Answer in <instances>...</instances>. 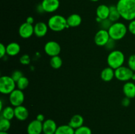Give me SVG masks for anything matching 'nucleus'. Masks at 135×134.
<instances>
[{"label": "nucleus", "mask_w": 135, "mask_h": 134, "mask_svg": "<svg viewBox=\"0 0 135 134\" xmlns=\"http://www.w3.org/2000/svg\"><path fill=\"white\" fill-rule=\"evenodd\" d=\"M0 134H9L7 131H0Z\"/></svg>", "instance_id": "obj_40"}, {"label": "nucleus", "mask_w": 135, "mask_h": 134, "mask_svg": "<svg viewBox=\"0 0 135 134\" xmlns=\"http://www.w3.org/2000/svg\"><path fill=\"white\" fill-rule=\"evenodd\" d=\"M128 31L133 35H135V19L130 21L127 26Z\"/></svg>", "instance_id": "obj_34"}, {"label": "nucleus", "mask_w": 135, "mask_h": 134, "mask_svg": "<svg viewBox=\"0 0 135 134\" xmlns=\"http://www.w3.org/2000/svg\"><path fill=\"white\" fill-rule=\"evenodd\" d=\"M116 42H117V41H115V40H114V39L110 38V39H109V41L107 42V43L105 44V45L104 46V47L105 48V49L108 50V51H113V50H115L114 49H115V47Z\"/></svg>", "instance_id": "obj_30"}, {"label": "nucleus", "mask_w": 135, "mask_h": 134, "mask_svg": "<svg viewBox=\"0 0 135 134\" xmlns=\"http://www.w3.org/2000/svg\"><path fill=\"white\" fill-rule=\"evenodd\" d=\"M17 84V89H19L21 90H25V89L28 87L29 85V80L25 76H22L21 78H20L18 81L16 82Z\"/></svg>", "instance_id": "obj_26"}, {"label": "nucleus", "mask_w": 135, "mask_h": 134, "mask_svg": "<svg viewBox=\"0 0 135 134\" xmlns=\"http://www.w3.org/2000/svg\"><path fill=\"white\" fill-rule=\"evenodd\" d=\"M44 49V52L46 53V55L51 57L59 55L61 51V48L59 43L53 40L47 42L45 44Z\"/></svg>", "instance_id": "obj_8"}, {"label": "nucleus", "mask_w": 135, "mask_h": 134, "mask_svg": "<svg viewBox=\"0 0 135 134\" xmlns=\"http://www.w3.org/2000/svg\"><path fill=\"white\" fill-rule=\"evenodd\" d=\"M30 57L28 55H23L20 58V63L23 65H28L30 63Z\"/></svg>", "instance_id": "obj_33"}, {"label": "nucleus", "mask_w": 135, "mask_h": 134, "mask_svg": "<svg viewBox=\"0 0 135 134\" xmlns=\"http://www.w3.org/2000/svg\"><path fill=\"white\" fill-rule=\"evenodd\" d=\"M132 80H133V81H135V72L134 74H133V77H132V79H131Z\"/></svg>", "instance_id": "obj_41"}, {"label": "nucleus", "mask_w": 135, "mask_h": 134, "mask_svg": "<svg viewBox=\"0 0 135 134\" xmlns=\"http://www.w3.org/2000/svg\"><path fill=\"white\" fill-rule=\"evenodd\" d=\"M1 118L11 120L15 118V108L11 106H7L1 110Z\"/></svg>", "instance_id": "obj_22"}, {"label": "nucleus", "mask_w": 135, "mask_h": 134, "mask_svg": "<svg viewBox=\"0 0 135 134\" xmlns=\"http://www.w3.org/2000/svg\"><path fill=\"white\" fill-rule=\"evenodd\" d=\"M75 134H92V131L89 127L83 125L81 127L75 130Z\"/></svg>", "instance_id": "obj_28"}, {"label": "nucleus", "mask_w": 135, "mask_h": 134, "mask_svg": "<svg viewBox=\"0 0 135 134\" xmlns=\"http://www.w3.org/2000/svg\"><path fill=\"white\" fill-rule=\"evenodd\" d=\"M89 1H92V2H97V1H98L99 0H89Z\"/></svg>", "instance_id": "obj_42"}, {"label": "nucleus", "mask_w": 135, "mask_h": 134, "mask_svg": "<svg viewBox=\"0 0 135 134\" xmlns=\"http://www.w3.org/2000/svg\"><path fill=\"white\" fill-rule=\"evenodd\" d=\"M131 104V99L128 98V97H125L121 101V105L125 107H127L130 105Z\"/></svg>", "instance_id": "obj_36"}, {"label": "nucleus", "mask_w": 135, "mask_h": 134, "mask_svg": "<svg viewBox=\"0 0 135 134\" xmlns=\"http://www.w3.org/2000/svg\"><path fill=\"white\" fill-rule=\"evenodd\" d=\"M67 24L69 27L76 28L80 26L82 23V18L79 14L73 13L67 18Z\"/></svg>", "instance_id": "obj_19"}, {"label": "nucleus", "mask_w": 135, "mask_h": 134, "mask_svg": "<svg viewBox=\"0 0 135 134\" xmlns=\"http://www.w3.org/2000/svg\"><path fill=\"white\" fill-rule=\"evenodd\" d=\"M23 76H24L23 74H22V72H21V70H15L14 72L12 73L11 76L12 78H13V80L17 82V81H18L20 78H21Z\"/></svg>", "instance_id": "obj_32"}, {"label": "nucleus", "mask_w": 135, "mask_h": 134, "mask_svg": "<svg viewBox=\"0 0 135 134\" xmlns=\"http://www.w3.org/2000/svg\"><path fill=\"white\" fill-rule=\"evenodd\" d=\"M123 91L125 97L129 99L135 97V84L132 81H127L123 86Z\"/></svg>", "instance_id": "obj_16"}, {"label": "nucleus", "mask_w": 135, "mask_h": 134, "mask_svg": "<svg viewBox=\"0 0 135 134\" xmlns=\"http://www.w3.org/2000/svg\"><path fill=\"white\" fill-rule=\"evenodd\" d=\"M84 120L81 115H80V114H75V115L71 117L68 124L71 127H73L74 130H76V129L83 126L84 125Z\"/></svg>", "instance_id": "obj_20"}, {"label": "nucleus", "mask_w": 135, "mask_h": 134, "mask_svg": "<svg viewBox=\"0 0 135 134\" xmlns=\"http://www.w3.org/2000/svg\"><path fill=\"white\" fill-rule=\"evenodd\" d=\"M7 55L6 46L3 43H0V57L1 59L4 58Z\"/></svg>", "instance_id": "obj_35"}, {"label": "nucleus", "mask_w": 135, "mask_h": 134, "mask_svg": "<svg viewBox=\"0 0 135 134\" xmlns=\"http://www.w3.org/2000/svg\"><path fill=\"white\" fill-rule=\"evenodd\" d=\"M100 78L105 82L111 81L115 78V70L111 67H105L100 73Z\"/></svg>", "instance_id": "obj_17"}, {"label": "nucleus", "mask_w": 135, "mask_h": 134, "mask_svg": "<svg viewBox=\"0 0 135 134\" xmlns=\"http://www.w3.org/2000/svg\"><path fill=\"white\" fill-rule=\"evenodd\" d=\"M49 29L55 32H59L68 28L69 26L67 24V18L61 14H54L51 16L47 21Z\"/></svg>", "instance_id": "obj_2"}, {"label": "nucleus", "mask_w": 135, "mask_h": 134, "mask_svg": "<svg viewBox=\"0 0 135 134\" xmlns=\"http://www.w3.org/2000/svg\"><path fill=\"white\" fill-rule=\"evenodd\" d=\"M26 131L28 134H42L43 133V123L36 119L28 124Z\"/></svg>", "instance_id": "obj_12"}, {"label": "nucleus", "mask_w": 135, "mask_h": 134, "mask_svg": "<svg viewBox=\"0 0 135 134\" xmlns=\"http://www.w3.org/2000/svg\"><path fill=\"white\" fill-rule=\"evenodd\" d=\"M116 7L123 19L129 22L135 19V0H118Z\"/></svg>", "instance_id": "obj_1"}, {"label": "nucleus", "mask_w": 135, "mask_h": 134, "mask_svg": "<svg viewBox=\"0 0 135 134\" xmlns=\"http://www.w3.org/2000/svg\"><path fill=\"white\" fill-rule=\"evenodd\" d=\"M109 39L110 36L108 30L100 29L95 34L94 43L96 45L104 47Z\"/></svg>", "instance_id": "obj_9"}, {"label": "nucleus", "mask_w": 135, "mask_h": 134, "mask_svg": "<svg viewBox=\"0 0 135 134\" xmlns=\"http://www.w3.org/2000/svg\"><path fill=\"white\" fill-rule=\"evenodd\" d=\"M7 55L9 56H14L21 51V46L17 42H11L6 45Z\"/></svg>", "instance_id": "obj_21"}, {"label": "nucleus", "mask_w": 135, "mask_h": 134, "mask_svg": "<svg viewBox=\"0 0 135 134\" xmlns=\"http://www.w3.org/2000/svg\"><path fill=\"white\" fill-rule=\"evenodd\" d=\"M55 134H75V130L69 124L58 126Z\"/></svg>", "instance_id": "obj_24"}, {"label": "nucleus", "mask_w": 135, "mask_h": 134, "mask_svg": "<svg viewBox=\"0 0 135 134\" xmlns=\"http://www.w3.org/2000/svg\"><path fill=\"white\" fill-rule=\"evenodd\" d=\"M9 100L11 105L14 107L22 105L25 101V94L23 91L16 88L9 95Z\"/></svg>", "instance_id": "obj_7"}, {"label": "nucleus", "mask_w": 135, "mask_h": 134, "mask_svg": "<svg viewBox=\"0 0 135 134\" xmlns=\"http://www.w3.org/2000/svg\"><path fill=\"white\" fill-rule=\"evenodd\" d=\"M110 38L115 41H119L125 38L128 32V28L123 22H113L108 30Z\"/></svg>", "instance_id": "obj_3"}, {"label": "nucleus", "mask_w": 135, "mask_h": 134, "mask_svg": "<svg viewBox=\"0 0 135 134\" xmlns=\"http://www.w3.org/2000/svg\"><path fill=\"white\" fill-rule=\"evenodd\" d=\"M11 126V120L1 118L0 119V131H8L10 129Z\"/></svg>", "instance_id": "obj_27"}, {"label": "nucleus", "mask_w": 135, "mask_h": 134, "mask_svg": "<svg viewBox=\"0 0 135 134\" xmlns=\"http://www.w3.org/2000/svg\"><path fill=\"white\" fill-rule=\"evenodd\" d=\"M125 60V55L120 50L115 49L110 51L107 57V63H108V66L111 67L114 70H116L117 68L123 66Z\"/></svg>", "instance_id": "obj_4"}, {"label": "nucleus", "mask_w": 135, "mask_h": 134, "mask_svg": "<svg viewBox=\"0 0 135 134\" xmlns=\"http://www.w3.org/2000/svg\"><path fill=\"white\" fill-rule=\"evenodd\" d=\"M128 67L131 69L133 72H135V54L130 55L127 60Z\"/></svg>", "instance_id": "obj_31"}, {"label": "nucleus", "mask_w": 135, "mask_h": 134, "mask_svg": "<svg viewBox=\"0 0 135 134\" xmlns=\"http://www.w3.org/2000/svg\"><path fill=\"white\" fill-rule=\"evenodd\" d=\"M29 116V112L23 105L15 107V118L19 121H25Z\"/></svg>", "instance_id": "obj_15"}, {"label": "nucleus", "mask_w": 135, "mask_h": 134, "mask_svg": "<svg viewBox=\"0 0 135 134\" xmlns=\"http://www.w3.org/2000/svg\"><path fill=\"white\" fill-rule=\"evenodd\" d=\"M41 4L45 13H52L59 9L60 1L59 0H42Z\"/></svg>", "instance_id": "obj_11"}, {"label": "nucleus", "mask_w": 135, "mask_h": 134, "mask_svg": "<svg viewBox=\"0 0 135 134\" xmlns=\"http://www.w3.org/2000/svg\"><path fill=\"white\" fill-rule=\"evenodd\" d=\"M16 81L9 76H2L0 78V92L3 95H9L16 89Z\"/></svg>", "instance_id": "obj_5"}, {"label": "nucleus", "mask_w": 135, "mask_h": 134, "mask_svg": "<svg viewBox=\"0 0 135 134\" xmlns=\"http://www.w3.org/2000/svg\"><path fill=\"white\" fill-rule=\"evenodd\" d=\"M48 25L44 22H38L34 26V35L38 38H43L48 32Z\"/></svg>", "instance_id": "obj_13"}, {"label": "nucleus", "mask_w": 135, "mask_h": 134, "mask_svg": "<svg viewBox=\"0 0 135 134\" xmlns=\"http://www.w3.org/2000/svg\"><path fill=\"white\" fill-rule=\"evenodd\" d=\"M58 126L54 120H45L43 122V133L44 134H55Z\"/></svg>", "instance_id": "obj_14"}, {"label": "nucleus", "mask_w": 135, "mask_h": 134, "mask_svg": "<svg viewBox=\"0 0 135 134\" xmlns=\"http://www.w3.org/2000/svg\"><path fill=\"white\" fill-rule=\"evenodd\" d=\"M121 18V15L117 10L116 5L109 6V15L108 18L113 23V22H118Z\"/></svg>", "instance_id": "obj_23"}, {"label": "nucleus", "mask_w": 135, "mask_h": 134, "mask_svg": "<svg viewBox=\"0 0 135 134\" xmlns=\"http://www.w3.org/2000/svg\"><path fill=\"white\" fill-rule=\"evenodd\" d=\"M112 24H113V22H112L109 18H107V19L102 20L101 22L99 23V25H100V29L108 30L109 28L111 27Z\"/></svg>", "instance_id": "obj_29"}, {"label": "nucleus", "mask_w": 135, "mask_h": 134, "mask_svg": "<svg viewBox=\"0 0 135 134\" xmlns=\"http://www.w3.org/2000/svg\"><path fill=\"white\" fill-rule=\"evenodd\" d=\"M34 34L33 24L27 23L26 22L22 23L18 28V35L23 39H28Z\"/></svg>", "instance_id": "obj_10"}, {"label": "nucleus", "mask_w": 135, "mask_h": 134, "mask_svg": "<svg viewBox=\"0 0 135 134\" xmlns=\"http://www.w3.org/2000/svg\"><path fill=\"white\" fill-rule=\"evenodd\" d=\"M36 119L37 120L40 121V122H42V123H43V122L45 121V116L43 115V114H38V115H37L36 118Z\"/></svg>", "instance_id": "obj_38"}, {"label": "nucleus", "mask_w": 135, "mask_h": 134, "mask_svg": "<svg viewBox=\"0 0 135 134\" xmlns=\"http://www.w3.org/2000/svg\"><path fill=\"white\" fill-rule=\"evenodd\" d=\"M134 73V72L128 66H122L115 70V78L119 81L127 82L131 80Z\"/></svg>", "instance_id": "obj_6"}, {"label": "nucleus", "mask_w": 135, "mask_h": 134, "mask_svg": "<svg viewBox=\"0 0 135 134\" xmlns=\"http://www.w3.org/2000/svg\"><path fill=\"white\" fill-rule=\"evenodd\" d=\"M96 17L101 18L102 20L107 19L109 18V6H108L105 4L98 5L96 9Z\"/></svg>", "instance_id": "obj_18"}, {"label": "nucleus", "mask_w": 135, "mask_h": 134, "mask_svg": "<svg viewBox=\"0 0 135 134\" xmlns=\"http://www.w3.org/2000/svg\"><path fill=\"white\" fill-rule=\"evenodd\" d=\"M36 11L38 12V13H40V14H42V13H44L45 11L44 10L43 7H42V4H39V5L37 6L36 7Z\"/></svg>", "instance_id": "obj_37"}, {"label": "nucleus", "mask_w": 135, "mask_h": 134, "mask_svg": "<svg viewBox=\"0 0 135 134\" xmlns=\"http://www.w3.org/2000/svg\"><path fill=\"white\" fill-rule=\"evenodd\" d=\"M50 66L54 69H59L63 65V60L59 56V55L57 56H54L51 57L50 59Z\"/></svg>", "instance_id": "obj_25"}, {"label": "nucleus", "mask_w": 135, "mask_h": 134, "mask_svg": "<svg viewBox=\"0 0 135 134\" xmlns=\"http://www.w3.org/2000/svg\"><path fill=\"white\" fill-rule=\"evenodd\" d=\"M26 22H27V23L30 24H33V23H34V18H33L32 17H31V16H30V17H28L27 18H26Z\"/></svg>", "instance_id": "obj_39"}]
</instances>
